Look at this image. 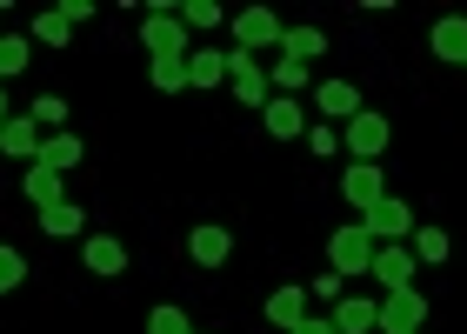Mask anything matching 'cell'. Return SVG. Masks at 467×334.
I'll list each match as a JSON object with an SVG mask.
<instances>
[{
    "label": "cell",
    "mask_w": 467,
    "mask_h": 334,
    "mask_svg": "<svg viewBox=\"0 0 467 334\" xmlns=\"http://www.w3.org/2000/svg\"><path fill=\"white\" fill-rule=\"evenodd\" d=\"M327 255H334V275H368V267H374V235L360 221L354 227H334Z\"/></svg>",
    "instance_id": "6da1fadb"
},
{
    "label": "cell",
    "mask_w": 467,
    "mask_h": 334,
    "mask_svg": "<svg viewBox=\"0 0 467 334\" xmlns=\"http://www.w3.org/2000/svg\"><path fill=\"white\" fill-rule=\"evenodd\" d=\"M360 227H368L374 241H408V235H414V207L394 201V194H380L368 214H360Z\"/></svg>",
    "instance_id": "7a4b0ae2"
},
{
    "label": "cell",
    "mask_w": 467,
    "mask_h": 334,
    "mask_svg": "<svg viewBox=\"0 0 467 334\" xmlns=\"http://www.w3.org/2000/svg\"><path fill=\"white\" fill-rule=\"evenodd\" d=\"M227 80H234V100H241V108H254V114H261L267 100H274V88H267V74L254 68V54H241V47L227 54Z\"/></svg>",
    "instance_id": "3957f363"
},
{
    "label": "cell",
    "mask_w": 467,
    "mask_h": 334,
    "mask_svg": "<svg viewBox=\"0 0 467 334\" xmlns=\"http://www.w3.org/2000/svg\"><path fill=\"white\" fill-rule=\"evenodd\" d=\"M428 321V301L414 295V287H388V301H380V328L388 334H420Z\"/></svg>",
    "instance_id": "277c9868"
},
{
    "label": "cell",
    "mask_w": 467,
    "mask_h": 334,
    "mask_svg": "<svg viewBox=\"0 0 467 334\" xmlns=\"http://www.w3.org/2000/svg\"><path fill=\"white\" fill-rule=\"evenodd\" d=\"M287 27H281V14H267V7H247V14H234V47L254 54V47H274Z\"/></svg>",
    "instance_id": "5b68a950"
},
{
    "label": "cell",
    "mask_w": 467,
    "mask_h": 334,
    "mask_svg": "<svg viewBox=\"0 0 467 334\" xmlns=\"http://www.w3.org/2000/svg\"><path fill=\"white\" fill-rule=\"evenodd\" d=\"M147 54H154V60H187L181 14H147Z\"/></svg>",
    "instance_id": "8992f818"
},
{
    "label": "cell",
    "mask_w": 467,
    "mask_h": 334,
    "mask_svg": "<svg viewBox=\"0 0 467 334\" xmlns=\"http://www.w3.org/2000/svg\"><path fill=\"white\" fill-rule=\"evenodd\" d=\"M388 141H394V128H388L380 114H368V108H360V114L348 120V148H354V161H374L380 148H388Z\"/></svg>",
    "instance_id": "52a82bcc"
},
{
    "label": "cell",
    "mask_w": 467,
    "mask_h": 334,
    "mask_svg": "<svg viewBox=\"0 0 467 334\" xmlns=\"http://www.w3.org/2000/svg\"><path fill=\"white\" fill-rule=\"evenodd\" d=\"M414 247H400V241H388V247H374V267H368V275L374 281H388V287H414Z\"/></svg>",
    "instance_id": "ba28073f"
},
{
    "label": "cell",
    "mask_w": 467,
    "mask_h": 334,
    "mask_svg": "<svg viewBox=\"0 0 467 334\" xmlns=\"http://www.w3.org/2000/svg\"><path fill=\"white\" fill-rule=\"evenodd\" d=\"M261 128H267L274 141H294V134H307V114H301V100H294V94H274L267 108H261Z\"/></svg>",
    "instance_id": "9c48e42d"
},
{
    "label": "cell",
    "mask_w": 467,
    "mask_h": 334,
    "mask_svg": "<svg viewBox=\"0 0 467 334\" xmlns=\"http://www.w3.org/2000/svg\"><path fill=\"white\" fill-rule=\"evenodd\" d=\"M314 108H321L327 120H354L360 114V88L354 80H321V88H314Z\"/></svg>",
    "instance_id": "30bf717a"
},
{
    "label": "cell",
    "mask_w": 467,
    "mask_h": 334,
    "mask_svg": "<svg viewBox=\"0 0 467 334\" xmlns=\"http://www.w3.org/2000/svg\"><path fill=\"white\" fill-rule=\"evenodd\" d=\"M428 47L448 60V68H467V20L448 14V20H434V34H428Z\"/></svg>",
    "instance_id": "8fae6325"
},
{
    "label": "cell",
    "mask_w": 467,
    "mask_h": 334,
    "mask_svg": "<svg viewBox=\"0 0 467 334\" xmlns=\"http://www.w3.org/2000/svg\"><path fill=\"white\" fill-rule=\"evenodd\" d=\"M187 255H194L201 267H221V261L234 255V235H227V227H214V221H207V227H194V235H187Z\"/></svg>",
    "instance_id": "7c38bea8"
},
{
    "label": "cell",
    "mask_w": 467,
    "mask_h": 334,
    "mask_svg": "<svg viewBox=\"0 0 467 334\" xmlns=\"http://www.w3.org/2000/svg\"><path fill=\"white\" fill-rule=\"evenodd\" d=\"M80 154H88V148H80V134L74 128H60V134H47V141H40V167H54V174H67V167H80Z\"/></svg>",
    "instance_id": "4fadbf2b"
},
{
    "label": "cell",
    "mask_w": 467,
    "mask_h": 334,
    "mask_svg": "<svg viewBox=\"0 0 467 334\" xmlns=\"http://www.w3.org/2000/svg\"><path fill=\"white\" fill-rule=\"evenodd\" d=\"M380 194H388V181H380V167H374V161H354V167H348V201L360 207V214H368V207H374Z\"/></svg>",
    "instance_id": "5bb4252c"
},
{
    "label": "cell",
    "mask_w": 467,
    "mask_h": 334,
    "mask_svg": "<svg viewBox=\"0 0 467 334\" xmlns=\"http://www.w3.org/2000/svg\"><path fill=\"white\" fill-rule=\"evenodd\" d=\"M0 154H14V161H34L40 154V128L27 114H7V128H0Z\"/></svg>",
    "instance_id": "9a60e30c"
},
{
    "label": "cell",
    "mask_w": 467,
    "mask_h": 334,
    "mask_svg": "<svg viewBox=\"0 0 467 334\" xmlns=\"http://www.w3.org/2000/svg\"><path fill=\"white\" fill-rule=\"evenodd\" d=\"M88 275H100V281L127 275V247H120L114 235H94V241H88Z\"/></svg>",
    "instance_id": "2e32d148"
},
{
    "label": "cell",
    "mask_w": 467,
    "mask_h": 334,
    "mask_svg": "<svg viewBox=\"0 0 467 334\" xmlns=\"http://www.w3.org/2000/svg\"><path fill=\"white\" fill-rule=\"evenodd\" d=\"M267 321L281 328V334H294V328L307 321V295H301V287H281V295H267Z\"/></svg>",
    "instance_id": "e0dca14e"
},
{
    "label": "cell",
    "mask_w": 467,
    "mask_h": 334,
    "mask_svg": "<svg viewBox=\"0 0 467 334\" xmlns=\"http://www.w3.org/2000/svg\"><path fill=\"white\" fill-rule=\"evenodd\" d=\"M380 328V301H334V334H368Z\"/></svg>",
    "instance_id": "ac0fdd59"
},
{
    "label": "cell",
    "mask_w": 467,
    "mask_h": 334,
    "mask_svg": "<svg viewBox=\"0 0 467 334\" xmlns=\"http://www.w3.org/2000/svg\"><path fill=\"white\" fill-rule=\"evenodd\" d=\"M221 80H227V54L221 47L187 54V88H221Z\"/></svg>",
    "instance_id": "d6986e66"
},
{
    "label": "cell",
    "mask_w": 467,
    "mask_h": 334,
    "mask_svg": "<svg viewBox=\"0 0 467 334\" xmlns=\"http://www.w3.org/2000/svg\"><path fill=\"white\" fill-rule=\"evenodd\" d=\"M80 207L74 201H54V207H40V235H54V241H67V235H80Z\"/></svg>",
    "instance_id": "ffe728a7"
},
{
    "label": "cell",
    "mask_w": 467,
    "mask_h": 334,
    "mask_svg": "<svg viewBox=\"0 0 467 334\" xmlns=\"http://www.w3.org/2000/svg\"><path fill=\"white\" fill-rule=\"evenodd\" d=\"M321 47H327L321 27H287V34H281V54H287V60H321Z\"/></svg>",
    "instance_id": "44dd1931"
},
{
    "label": "cell",
    "mask_w": 467,
    "mask_h": 334,
    "mask_svg": "<svg viewBox=\"0 0 467 334\" xmlns=\"http://www.w3.org/2000/svg\"><path fill=\"white\" fill-rule=\"evenodd\" d=\"M27 201L34 207H54V201H67V194H60V174H54V167H27Z\"/></svg>",
    "instance_id": "7402d4cb"
},
{
    "label": "cell",
    "mask_w": 467,
    "mask_h": 334,
    "mask_svg": "<svg viewBox=\"0 0 467 334\" xmlns=\"http://www.w3.org/2000/svg\"><path fill=\"white\" fill-rule=\"evenodd\" d=\"M267 88H274V94L307 88V60H287V54H281V68H267Z\"/></svg>",
    "instance_id": "603a6c76"
},
{
    "label": "cell",
    "mask_w": 467,
    "mask_h": 334,
    "mask_svg": "<svg viewBox=\"0 0 467 334\" xmlns=\"http://www.w3.org/2000/svg\"><path fill=\"white\" fill-rule=\"evenodd\" d=\"M27 120H34V128H54V134H60V120H67V100H60V94H40L34 108H27Z\"/></svg>",
    "instance_id": "cb8c5ba5"
},
{
    "label": "cell",
    "mask_w": 467,
    "mask_h": 334,
    "mask_svg": "<svg viewBox=\"0 0 467 334\" xmlns=\"http://www.w3.org/2000/svg\"><path fill=\"white\" fill-rule=\"evenodd\" d=\"M147 80H154L161 94H181V88H187V60H154V68H147Z\"/></svg>",
    "instance_id": "d4e9b609"
},
{
    "label": "cell",
    "mask_w": 467,
    "mask_h": 334,
    "mask_svg": "<svg viewBox=\"0 0 467 334\" xmlns=\"http://www.w3.org/2000/svg\"><path fill=\"white\" fill-rule=\"evenodd\" d=\"M20 68H27V40H20V34H0V80H14Z\"/></svg>",
    "instance_id": "484cf974"
},
{
    "label": "cell",
    "mask_w": 467,
    "mask_h": 334,
    "mask_svg": "<svg viewBox=\"0 0 467 334\" xmlns=\"http://www.w3.org/2000/svg\"><path fill=\"white\" fill-rule=\"evenodd\" d=\"M414 261H448V235L441 227H414Z\"/></svg>",
    "instance_id": "4316f807"
},
{
    "label": "cell",
    "mask_w": 467,
    "mask_h": 334,
    "mask_svg": "<svg viewBox=\"0 0 467 334\" xmlns=\"http://www.w3.org/2000/svg\"><path fill=\"white\" fill-rule=\"evenodd\" d=\"M20 281H27V261H20V247H0V295H14Z\"/></svg>",
    "instance_id": "83f0119b"
},
{
    "label": "cell",
    "mask_w": 467,
    "mask_h": 334,
    "mask_svg": "<svg viewBox=\"0 0 467 334\" xmlns=\"http://www.w3.org/2000/svg\"><path fill=\"white\" fill-rule=\"evenodd\" d=\"M147 334H194V328H187L181 308H154V315H147Z\"/></svg>",
    "instance_id": "f1b7e54d"
},
{
    "label": "cell",
    "mask_w": 467,
    "mask_h": 334,
    "mask_svg": "<svg viewBox=\"0 0 467 334\" xmlns=\"http://www.w3.org/2000/svg\"><path fill=\"white\" fill-rule=\"evenodd\" d=\"M214 20H221L214 0H187V7H181V27H214Z\"/></svg>",
    "instance_id": "f546056e"
},
{
    "label": "cell",
    "mask_w": 467,
    "mask_h": 334,
    "mask_svg": "<svg viewBox=\"0 0 467 334\" xmlns=\"http://www.w3.org/2000/svg\"><path fill=\"white\" fill-rule=\"evenodd\" d=\"M307 148L314 154H334V148H341V134H334V128H307Z\"/></svg>",
    "instance_id": "4dcf8cb0"
},
{
    "label": "cell",
    "mask_w": 467,
    "mask_h": 334,
    "mask_svg": "<svg viewBox=\"0 0 467 334\" xmlns=\"http://www.w3.org/2000/svg\"><path fill=\"white\" fill-rule=\"evenodd\" d=\"M341 281L348 275H321V281H314V301H341Z\"/></svg>",
    "instance_id": "1f68e13d"
},
{
    "label": "cell",
    "mask_w": 467,
    "mask_h": 334,
    "mask_svg": "<svg viewBox=\"0 0 467 334\" xmlns=\"http://www.w3.org/2000/svg\"><path fill=\"white\" fill-rule=\"evenodd\" d=\"M294 334H334V315H307V321L294 328Z\"/></svg>",
    "instance_id": "d6a6232c"
},
{
    "label": "cell",
    "mask_w": 467,
    "mask_h": 334,
    "mask_svg": "<svg viewBox=\"0 0 467 334\" xmlns=\"http://www.w3.org/2000/svg\"><path fill=\"white\" fill-rule=\"evenodd\" d=\"M0 128H7V94H0Z\"/></svg>",
    "instance_id": "836d02e7"
}]
</instances>
